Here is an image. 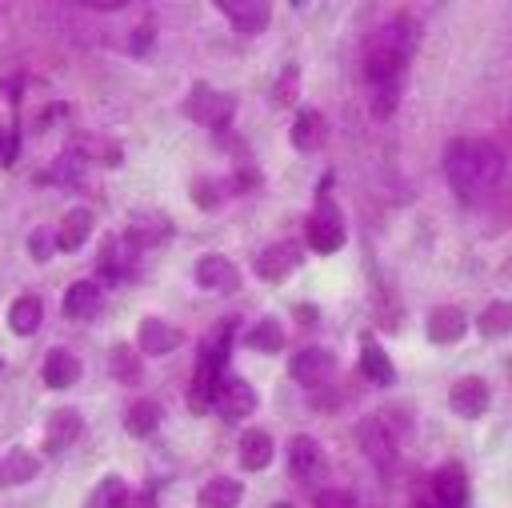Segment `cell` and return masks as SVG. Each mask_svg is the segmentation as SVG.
I'll list each match as a JSON object with an SVG mask.
<instances>
[{
  "label": "cell",
  "mask_w": 512,
  "mask_h": 508,
  "mask_svg": "<svg viewBox=\"0 0 512 508\" xmlns=\"http://www.w3.org/2000/svg\"><path fill=\"white\" fill-rule=\"evenodd\" d=\"M248 344H252L256 352H264V356H276V352L284 348V328H280V320H272V316L256 320L252 332H248Z\"/></svg>",
  "instance_id": "4dcf8cb0"
},
{
  "label": "cell",
  "mask_w": 512,
  "mask_h": 508,
  "mask_svg": "<svg viewBox=\"0 0 512 508\" xmlns=\"http://www.w3.org/2000/svg\"><path fill=\"white\" fill-rule=\"evenodd\" d=\"M96 308H100V284L96 280H76L64 292V316L68 320H88V316H96Z\"/></svg>",
  "instance_id": "d4e9b609"
},
{
  "label": "cell",
  "mask_w": 512,
  "mask_h": 508,
  "mask_svg": "<svg viewBox=\"0 0 512 508\" xmlns=\"http://www.w3.org/2000/svg\"><path fill=\"white\" fill-rule=\"evenodd\" d=\"M72 4H80V8H96V12H116V8H124L128 0H72Z\"/></svg>",
  "instance_id": "74e56055"
},
{
  "label": "cell",
  "mask_w": 512,
  "mask_h": 508,
  "mask_svg": "<svg viewBox=\"0 0 512 508\" xmlns=\"http://www.w3.org/2000/svg\"><path fill=\"white\" fill-rule=\"evenodd\" d=\"M224 376V364L208 360V356H196V372H192V384H188V408L200 416L212 408V396H216V380Z\"/></svg>",
  "instance_id": "5bb4252c"
},
{
  "label": "cell",
  "mask_w": 512,
  "mask_h": 508,
  "mask_svg": "<svg viewBox=\"0 0 512 508\" xmlns=\"http://www.w3.org/2000/svg\"><path fill=\"white\" fill-rule=\"evenodd\" d=\"M272 508H292V504H272Z\"/></svg>",
  "instance_id": "60d3db41"
},
{
  "label": "cell",
  "mask_w": 512,
  "mask_h": 508,
  "mask_svg": "<svg viewBox=\"0 0 512 508\" xmlns=\"http://www.w3.org/2000/svg\"><path fill=\"white\" fill-rule=\"evenodd\" d=\"M408 508H440V504H436V496H412Z\"/></svg>",
  "instance_id": "ab89813d"
},
{
  "label": "cell",
  "mask_w": 512,
  "mask_h": 508,
  "mask_svg": "<svg viewBox=\"0 0 512 508\" xmlns=\"http://www.w3.org/2000/svg\"><path fill=\"white\" fill-rule=\"evenodd\" d=\"M0 164H16V132L0 128Z\"/></svg>",
  "instance_id": "8d00e7d4"
},
{
  "label": "cell",
  "mask_w": 512,
  "mask_h": 508,
  "mask_svg": "<svg viewBox=\"0 0 512 508\" xmlns=\"http://www.w3.org/2000/svg\"><path fill=\"white\" fill-rule=\"evenodd\" d=\"M160 404L156 400H136V404H128V412H124V432L128 436H152L156 432V424H160Z\"/></svg>",
  "instance_id": "f1b7e54d"
},
{
  "label": "cell",
  "mask_w": 512,
  "mask_h": 508,
  "mask_svg": "<svg viewBox=\"0 0 512 508\" xmlns=\"http://www.w3.org/2000/svg\"><path fill=\"white\" fill-rule=\"evenodd\" d=\"M356 436H360L364 456H368L380 472H388V468L396 464V436H392V428H388L384 416H368V420H360Z\"/></svg>",
  "instance_id": "ba28073f"
},
{
  "label": "cell",
  "mask_w": 512,
  "mask_h": 508,
  "mask_svg": "<svg viewBox=\"0 0 512 508\" xmlns=\"http://www.w3.org/2000/svg\"><path fill=\"white\" fill-rule=\"evenodd\" d=\"M168 232H172V220H168V212H156V208L132 212V216H128V228H124V236H128L140 252L152 248V244H160Z\"/></svg>",
  "instance_id": "7c38bea8"
},
{
  "label": "cell",
  "mask_w": 512,
  "mask_h": 508,
  "mask_svg": "<svg viewBox=\"0 0 512 508\" xmlns=\"http://www.w3.org/2000/svg\"><path fill=\"white\" fill-rule=\"evenodd\" d=\"M324 140H328V124H324V116H320L316 108H300L296 120H292V144H296L300 152H320Z\"/></svg>",
  "instance_id": "ffe728a7"
},
{
  "label": "cell",
  "mask_w": 512,
  "mask_h": 508,
  "mask_svg": "<svg viewBox=\"0 0 512 508\" xmlns=\"http://www.w3.org/2000/svg\"><path fill=\"white\" fill-rule=\"evenodd\" d=\"M40 320H44V300H40V296L24 292V296H16V300L8 304V328H12L16 336H32V332L40 328Z\"/></svg>",
  "instance_id": "603a6c76"
},
{
  "label": "cell",
  "mask_w": 512,
  "mask_h": 508,
  "mask_svg": "<svg viewBox=\"0 0 512 508\" xmlns=\"http://www.w3.org/2000/svg\"><path fill=\"white\" fill-rule=\"evenodd\" d=\"M296 264H300V248H296L292 240H276V244H268V248L252 260L256 276H260V280H272V284H276V280H284Z\"/></svg>",
  "instance_id": "4fadbf2b"
},
{
  "label": "cell",
  "mask_w": 512,
  "mask_h": 508,
  "mask_svg": "<svg viewBox=\"0 0 512 508\" xmlns=\"http://www.w3.org/2000/svg\"><path fill=\"white\" fill-rule=\"evenodd\" d=\"M296 4H304V0H296Z\"/></svg>",
  "instance_id": "b9f144b4"
},
{
  "label": "cell",
  "mask_w": 512,
  "mask_h": 508,
  "mask_svg": "<svg viewBox=\"0 0 512 508\" xmlns=\"http://www.w3.org/2000/svg\"><path fill=\"white\" fill-rule=\"evenodd\" d=\"M80 428H84V420H80V412L76 408H56L52 416H48V424H44V452H64V448H72V440L80 436Z\"/></svg>",
  "instance_id": "2e32d148"
},
{
  "label": "cell",
  "mask_w": 512,
  "mask_h": 508,
  "mask_svg": "<svg viewBox=\"0 0 512 508\" xmlns=\"http://www.w3.org/2000/svg\"><path fill=\"white\" fill-rule=\"evenodd\" d=\"M180 340H184V332H180L176 324H168L164 316H144V320H140L136 348H140L144 356H168V352L180 348Z\"/></svg>",
  "instance_id": "9c48e42d"
},
{
  "label": "cell",
  "mask_w": 512,
  "mask_h": 508,
  "mask_svg": "<svg viewBox=\"0 0 512 508\" xmlns=\"http://www.w3.org/2000/svg\"><path fill=\"white\" fill-rule=\"evenodd\" d=\"M304 232H308V248L320 252V256H332V252L344 248V240H348L344 216H340V208H336V200L328 192L316 196V212L308 216V228Z\"/></svg>",
  "instance_id": "3957f363"
},
{
  "label": "cell",
  "mask_w": 512,
  "mask_h": 508,
  "mask_svg": "<svg viewBox=\"0 0 512 508\" xmlns=\"http://www.w3.org/2000/svg\"><path fill=\"white\" fill-rule=\"evenodd\" d=\"M136 252H140V248H136L124 232H120V236H108V240H104V248H100V256H96V260H100V272H104L108 280L128 276V272H132Z\"/></svg>",
  "instance_id": "ac0fdd59"
},
{
  "label": "cell",
  "mask_w": 512,
  "mask_h": 508,
  "mask_svg": "<svg viewBox=\"0 0 512 508\" xmlns=\"http://www.w3.org/2000/svg\"><path fill=\"white\" fill-rule=\"evenodd\" d=\"M196 284H200L204 292H236V288H240V268H236L228 256L208 252V256L196 260Z\"/></svg>",
  "instance_id": "30bf717a"
},
{
  "label": "cell",
  "mask_w": 512,
  "mask_h": 508,
  "mask_svg": "<svg viewBox=\"0 0 512 508\" xmlns=\"http://www.w3.org/2000/svg\"><path fill=\"white\" fill-rule=\"evenodd\" d=\"M360 372H364L372 384H392V380H396V368H392L388 352H384L380 344H372V340H364V348H360Z\"/></svg>",
  "instance_id": "83f0119b"
},
{
  "label": "cell",
  "mask_w": 512,
  "mask_h": 508,
  "mask_svg": "<svg viewBox=\"0 0 512 508\" xmlns=\"http://www.w3.org/2000/svg\"><path fill=\"white\" fill-rule=\"evenodd\" d=\"M464 328H468V320H464V312L452 308V304L432 308V316H428V340H432V344H456V340L464 336Z\"/></svg>",
  "instance_id": "cb8c5ba5"
},
{
  "label": "cell",
  "mask_w": 512,
  "mask_h": 508,
  "mask_svg": "<svg viewBox=\"0 0 512 508\" xmlns=\"http://www.w3.org/2000/svg\"><path fill=\"white\" fill-rule=\"evenodd\" d=\"M272 100H276L280 108L296 100V68H288V72L280 76V84H276V96H272Z\"/></svg>",
  "instance_id": "e575fe53"
},
{
  "label": "cell",
  "mask_w": 512,
  "mask_h": 508,
  "mask_svg": "<svg viewBox=\"0 0 512 508\" xmlns=\"http://www.w3.org/2000/svg\"><path fill=\"white\" fill-rule=\"evenodd\" d=\"M412 52H416V24L408 16H396V20L380 24L372 32V40L364 44V76H368V84L372 88L376 84H396L404 76L408 60H412Z\"/></svg>",
  "instance_id": "7a4b0ae2"
},
{
  "label": "cell",
  "mask_w": 512,
  "mask_h": 508,
  "mask_svg": "<svg viewBox=\"0 0 512 508\" xmlns=\"http://www.w3.org/2000/svg\"><path fill=\"white\" fill-rule=\"evenodd\" d=\"M180 112H184L188 120L204 124V128H224V124L232 120V112H236V100H232L228 92L212 88V84H192L188 96L180 100Z\"/></svg>",
  "instance_id": "277c9868"
},
{
  "label": "cell",
  "mask_w": 512,
  "mask_h": 508,
  "mask_svg": "<svg viewBox=\"0 0 512 508\" xmlns=\"http://www.w3.org/2000/svg\"><path fill=\"white\" fill-rule=\"evenodd\" d=\"M480 332H484V336H504V332H512V304H508V300L488 304V308L480 312Z\"/></svg>",
  "instance_id": "d6a6232c"
},
{
  "label": "cell",
  "mask_w": 512,
  "mask_h": 508,
  "mask_svg": "<svg viewBox=\"0 0 512 508\" xmlns=\"http://www.w3.org/2000/svg\"><path fill=\"white\" fill-rule=\"evenodd\" d=\"M272 436L264 432V428H244L240 432V468L244 472H260V468H268L272 464Z\"/></svg>",
  "instance_id": "7402d4cb"
},
{
  "label": "cell",
  "mask_w": 512,
  "mask_h": 508,
  "mask_svg": "<svg viewBox=\"0 0 512 508\" xmlns=\"http://www.w3.org/2000/svg\"><path fill=\"white\" fill-rule=\"evenodd\" d=\"M312 508H356V496L344 488H324V492H316Z\"/></svg>",
  "instance_id": "836d02e7"
},
{
  "label": "cell",
  "mask_w": 512,
  "mask_h": 508,
  "mask_svg": "<svg viewBox=\"0 0 512 508\" xmlns=\"http://www.w3.org/2000/svg\"><path fill=\"white\" fill-rule=\"evenodd\" d=\"M432 496L440 508H464L468 504V476L460 464H444L436 476H432Z\"/></svg>",
  "instance_id": "e0dca14e"
},
{
  "label": "cell",
  "mask_w": 512,
  "mask_h": 508,
  "mask_svg": "<svg viewBox=\"0 0 512 508\" xmlns=\"http://www.w3.org/2000/svg\"><path fill=\"white\" fill-rule=\"evenodd\" d=\"M212 4L240 36H260L272 24V0H212Z\"/></svg>",
  "instance_id": "52a82bcc"
},
{
  "label": "cell",
  "mask_w": 512,
  "mask_h": 508,
  "mask_svg": "<svg viewBox=\"0 0 512 508\" xmlns=\"http://www.w3.org/2000/svg\"><path fill=\"white\" fill-rule=\"evenodd\" d=\"M444 176L464 204H480L484 196L496 192V184L504 176V152L492 140L460 136L444 148Z\"/></svg>",
  "instance_id": "6da1fadb"
},
{
  "label": "cell",
  "mask_w": 512,
  "mask_h": 508,
  "mask_svg": "<svg viewBox=\"0 0 512 508\" xmlns=\"http://www.w3.org/2000/svg\"><path fill=\"white\" fill-rule=\"evenodd\" d=\"M108 368H112V376H116L120 384H140V380H144L140 352H132L128 344H116V348L108 352Z\"/></svg>",
  "instance_id": "f546056e"
},
{
  "label": "cell",
  "mask_w": 512,
  "mask_h": 508,
  "mask_svg": "<svg viewBox=\"0 0 512 508\" xmlns=\"http://www.w3.org/2000/svg\"><path fill=\"white\" fill-rule=\"evenodd\" d=\"M40 472V460L28 452V448H8L4 456H0V484H28L32 476Z\"/></svg>",
  "instance_id": "4316f807"
},
{
  "label": "cell",
  "mask_w": 512,
  "mask_h": 508,
  "mask_svg": "<svg viewBox=\"0 0 512 508\" xmlns=\"http://www.w3.org/2000/svg\"><path fill=\"white\" fill-rule=\"evenodd\" d=\"M288 372H292V380H296V384L316 388V384H324V380L336 372V356H332L328 348H304V352H296V356H292Z\"/></svg>",
  "instance_id": "8fae6325"
},
{
  "label": "cell",
  "mask_w": 512,
  "mask_h": 508,
  "mask_svg": "<svg viewBox=\"0 0 512 508\" xmlns=\"http://www.w3.org/2000/svg\"><path fill=\"white\" fill-rule=\"evenodd\" d=\"M92 212L88 208H72V212H64V220H60V228H56V248L60 252H76V248H84L88 244V236H92Z\"/></svg>",
  "instance_id": "44dd1931"
},
{
  "label": "cell",
  "mask_w": 512,
  "mask_h": 508,
  "mask_svg": "<svg viewBox=\"0 0 512 508\" xmlns=\"http://www.w3.org/2000/svg\"><path fill=\"white\" fill-rule=\"evenodd\" d=\"M120 508H156V492H152V488H140V492L128 488V496H124Z\"/></svg>",
  "instance_id": "d590c367"
},
{
  "label": "cell",
  "mask_w": 512,
  "mask_h": 508,
  "mask_svg": "<svg viewBox=\"0 0 512 508\" xmlns=\"http://www.w3.org/2000/svg\"><path fill=\"white\" fill-rule=\"evenodd\" d=\"M124 496H128V484L112 472V476H104L92 492H88V500H84V508H120L124 504Z\"/></svg>",
  "instance_id": "1f68e13d"
},
{
  "label": "cell",
  "mask_w": 512,
  "mask_h": 508,
  "mask_svg": "<svg viewBox=\"0 0 512 508\" xmlns=\"http://www.w3.org/2000/svg\"><path fill=\"white\" fill-rule=\"evenodd\" d=\"M80 372H84V364H80V356L68 352V348H52L48 360H44V384L56 388V392L80 384Z\"/></svg>",
  "instance_id": "d6986e66"
},
{
  "label": "cell",
  "mask_w": 512,
  "mask_h": 508,
  "mask_svg": "<svg viewBox=\"0 0 512 508\" xmlns=\"http://www.w3.org/2000/svg\"><path fill=\"white\" fill-rule=\"evenodd\" d=\"M240 496H244V484H240V480H232V476H212V480H204L196 504H200V508H236Z\"/></svg>",
  "instance_id": "484cf974"
},
{
  "label": "cell",
  "mask_w": 512,
  "mask_h": 508,
  "mask_svg": "<svg viewBox=\"0 0 512 508\" xmlns=\"http://www.w3.org/2000/svg\"><path fill=\"white\" fill-rule=\"evenodd\" d=\"M448 404H452L456 416L476 420V416H484V408H488V384H484L480 376H460V380L452 384V392H448Z\"/></svg>",
  "instance_id": "9a60e30c"
},
{
  "label": "cell",
  "mask_w": 512,
  "mask_h": 508,
  "mask_svg": "<svg viewBox=\"0 0 512 508\" xmlns=\"http://www.w3.org/2000/svg\"><path fill=\"white\" fill-rule=\"evenodd\" d=\"M28 252H32V260H48V236L36 232V236L28 240Z\"/></svg>",
  "instance_id": "f35d334b"
},
{
  "label": "cell",
  "mask_w": 512,
  "mask_h": 508,
  "mask_svg": "<svg viewBox=\"0 0 512 508\" xmlns=\"http://www.w3.org/2000/svg\"><path fill=\"white\" fill-rule=\"evenodd\" d=\"M288 472H292L300 484H316V480L328 476V456H324V448H320L316 436L296 432V436L288 440Z\"/></svg>",
  "instance_id": "8992f818"
},
{
  "label": "cell",
  "mask_w": 512,
  "mask_h": 508,
  "mask_svg": "<svg viewBox=\"0 0 512 508\" xmlns=\"http://www.w3.org/2000/svg\"><path fill=\"white\" fill-rule=\"evenodd\" d=\"M256 404H260V396H256V388L244 380V376H232V372H224L220 380H216V396H212V408L228 420V424H240V420H248L252 412H256Z\"/></svg>",
  "instance_id": "5b68a950"
}]
</instances>
